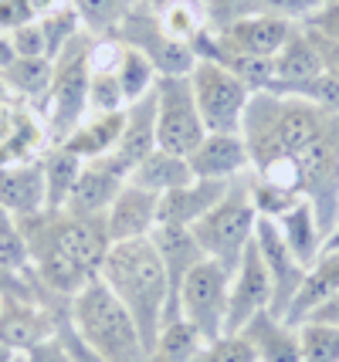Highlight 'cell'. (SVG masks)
I'll list each match as a JSON object with an SVG mask.
<instances>
[{"instance_id":"cell-1","label":"cell","mask_w":339,"mask_h":362,"mask_svg":"<svg viewBox=\"0 0 339 362\" xmlns=\"http://www.w3.org/2000/svg\"><path fill=\"white\" fill-rule=\"evenodd\" d=\"M21 234L28 240L34 278L58 305H68L96 278L113 247L105 214L75 217L68 210H41L34 217H21Z\"/></svg>"},{"instance_id":"cell-2","label":"cell","mask_w":339,"mask_h":362,"mask_svg":"<svg viewBox=\"0 0 339 362\" xmlns=\"http://www.w3.org/2000/svg\"><path fill=\"white\" fill-rule=\"evenodd\" d=\"M98 278L109 284L119 305L132 315L146 342V352H149L156 346V335L170 312V288H166V271L156 254V244L149 237L113 244L102 261Z\"/></svg>"},{"instance_id":"cell-3","label":"cell","mask_w":339,"mask_h":362,"mask_svg":"<svg viewBox=\"0 0 339 362\" xmlns=\"http://www.w3.org/2000/svg\"><path fill=\"white\" fill-rule=\"evenodd\" d=\"M68 322L105 362H149L132 315L119 305V298L98 274L68 301Z\"/></svg>"},{"instance_id":"cell-4","label":"cell","mask_w":339,"mask_h":362,"mask_svg":"<svg viewBox=\"0 0 339 362\" xmlns=\"http://www.w3.org/2000/svg\"><path fill=\"white\" fill-rule=\"evenodd\" d=\"M92 45H96V37L81 31L54 58V78H51L45 98H41V129H45L48 146H62L88 112Z\"/></svg>"},{"instance_id":"cell-5","label":"cell","mask_w":339,"mask_h":362,"mask_svg":"<svg viewBox=\"0 0 339 362\" xmlns=\"http://www.w3.org/2000/svg\"><path fill=\"white\" fill-rule=\"evenodd\" d=\"M255 223H258V210H255V200H251V170H248L227 187V193L217 200V206L207 210L190 230H194L200 251L234 274L244 251H248V244L255 240Z\"/></svg>"},{"instance_id":"cell-6","label":"cell","mask_w":339,"mask_h":362,"mask_svg":"<svg viewBox=\"0 0 339 362\" xmlns=\"http://www.w3.org/2000/svg\"><path fill=\"white\" fill-rule=\"evenodd\" d=\"M187 78H190L207 132H241L244 112L251 102V88L241 78H234L224 64L210 62V58H197Z\"/></svg>"},{"instance_id":"cell-7","label":"cell","mask_w":339,"mask_h":362,"mask_svg":"<svg viewBox=\"0 0 339 362\" xmlns=\"http://www.w3.org/2000/svg\"><path fill=\"white\" fill-rule=\"evenodd\" d=\"M204 136H207V126L200 119L190 78L160 75L156 78V149L190 156Z\"/></svg>"},{"instance_id":"cell-8","label":"cell","mask_w":339,"mask_h":362,"mask_svg":"<svg viewBox=\"0 0 339 362\" xmlns=\"http://www.w3.org/2000/svg\"><path fill=\"white\" fill-rule=\"evenodd\" d=\"M227 291H231V271L217 261H200L180 288L177 318L190 322L204 342H214L224 335L227 325Z\"/></svg>"},{"instance_id":"cell-9","label":"cell","mask_w":339,"mask_h":362,"mask_svg":"<svg viewBox=\"0 0 339 362\" xmlns=\"http://www.w3.org/2000/svg\"><path fill=\"white\" fill-rule=\"evenodd\" d=\"M113 41L143 51L146 58L156 64L160 75H190V68L197 64L194 47L183 45V41H173V37L160 28V17L153 14L143 0L130 11V17L122 21V28L115 31Z\"/></svg>"},{"instance_id":"cell-10","label":"cell","mask_w":339,"mask_h":362,"mask_svg":"<svg viewBox=\"0 0 339 362\" xmlns=\"http://www.w3.org/2000/svg\"><path fill=\"white\" fill-rule=\"evenodd\" d=\"M272 298H275L272 274H268L258 247H255V240H251L248 251H244V257H241V264H238V271L231 274L224 335H238L255 315L272 312Z\"/></svg>"},{"instance_id":"cell-11","label":"cell","mask_w":339,"mask_h":362,"mask_svg":"<svg viewBox=\"0 0 339 362\" xmlns=\"http://www.w3.org/2000/svg\"><path fill=\"white\" fill-rule=\"evenodd\" d=\"M255 247H258L261 261H265V268L272 274V288H275L272 312L285 318L292 298L299 295V288L306 281L309 268L292 254L289 240L282 237V230H278V223L272 217H258V223H255Z\"/></svg>"},{"instance_id":"cell-12","label":"cell","mask_w":339,"mask_h":362,"mask_svg":"<svg viewBox=\"0 0 339 362\" xmlns=\"http://www.w3.org/2000/svg\"><path fill=\"white\" fill-rule=\"evenodd\" d=\"M68 312H54L41 301L28 298H0V346L17 356H28L31 349L58 335V322Z\"/></svg>"},{"instance_id":"cell-13","label":"cell","mask_w":339,"mask_h":362,"mask_svg":"<svg viewBox=\"0 0 339 362\" xmlns=\"http://www.w3.org/2000/svg\"><path fill=\"white\" fill-rule=\"evenodd\" d=\"M156 149V85L153 92L136 98L126 105V122H122V136L115 142L109 156H102L105 166H113L119 176H130L132 166L146 159Z\"/></svg>"},{"instance_id":"cell-14","label":"cell","mask_w":339,"mask_h":362,"mask_svg":"<svg viewBox=\"0 0 339 362\" xmlns=\"http://www.w3.org/2000/svg\"><path fill=\"white\" fill-rule=\"evenodd\" d=\"M292 28L295 21H285V17H275V14H248L227 28H217V31H207L214 34L217 45L231 47L238 54H251V58H275L282 45L289 41Z\"/></svg>"},{"instance_id":"cell-15","label":"cell","mask_w":339,"mask_h":362,"mask_svg":"<svg viewBox=\"0 0 339 362\" xmlns=\"http://www.w3.org/2000/svg\"><path fill=\"white\" fill-rule=\"evenodd\" d=\"M156 223H160V193H149L136 183H126L105 210V230L113 244L149 237Z\"/></svg>"},{"instance_id":"cell-16","label":"cell","mask_w":339,"mask_h":362,"mask_svg":"<svg viewBox=\"0 0 339 362\" xmlns=\"http://www.w3.org/2000/svg\"><path fill=\"white\" fill-rule=\"evenodd\" d=\"M149 240L156 244V254L163 261V271H166V288H170V312H166V322L177 318V298H180V288L187 281V274L207 261V254L200 251L197 237L190 227H163L156 223V230L149 234Z\"/></svg>"},{"instance_id":"cell-17","label":"cell","mask_w":339,"mask_h":362,"mask_svg":"<svg viewBox=\"0 0 339 362\" xmlns=\"http://www.w3.org/2000/svg\"><path fill=\"white\" fill-rule=\"evenodd\" d=\"M187 159L194 176L200 180H238L251 170V156L241 132H207Z\"/></svg>"},{"instance_id":"cell-18","label":"cell","mask_w":339,"mask_h":362,"mask_svg":"<svg viewBox=\"0 0 339 362\" xmlns=\"http://www.w3.org/2000/svg\"><path fill=\"white\" fill-rule=\"evenodd\" d=\"M234 180H200L194 176L187 187L170 189L160 197V223L163 227H194L207 210L217 206V200L227 193Z\"/></svg>"},{"instance_id":"cell-19","label":"cell","mask_w":339,"mask_h":362,"mask_svg":"<svg viewBox=\"0 0 339 362\" xmlns=\"http://www.w3.org/2000/svg\"><path fill=\"white\" fill-rule=\"evenodd\" d=\"M0 204L7 206L17 221L45 210V166H41V156L0 166Z\"/></svg>"},{"instance_id":"cell-20","label":"cell","mask_w":339,"mask_h":362,"mask_svg":"<svg viewBox=\"0 0 339 362\" xmlns=\"http://www.w3.org/2000/svg\"><path fill=\"white\" fill-rule=\"evenodd\" d=\"M248 346L255 349L258 362H302V339L299 325L285 322L275 312H261L241 329Z\"/></svg>"},{"instance_id":"cell-21","label":"cell","mask_w":339,"mask_h":362,"mask_svg":"<svg viewBox=\"0 0 339 362\" xmlns=\"http://www.w3.org/2000/svg\"><path fill=\"white\" fill-rule=\"evenodd\" d=\"M122 187H126V176H119L102 159H92V163L81 166L79 180H75V187L68 193L65 210L75 214V217H102Z\"/></svg>"},{"instance_id":"cell-22","label":"cell","mask_w":339,"mask_h":362,"mask_svg":"<svg viewBox=\"0 0 339 362\" xmlns=\"http://www.w3.org/2000/svg\"><path fill=\"white\" fill-rule=\"evenodd\" d=\"M122 122H126V109L92 112L88 119H81L79 129H75L62 146H65L68 153H75L79 159H85V163L102 159L115 149V142H119V136H122Z\"/></svg>"},{"instance_id":"cell-23","label":"cell","mask_w":339,"mask_h":362,"mask_svg":"<svg viewBox=\"0 0 339 362\" xmlns=\"http://www.w3.org/2000/svg\"><path fill=\"white\" fill-rule=\"evenodd\" d=\"M275 78L268 88H285V85H299L306 78L323 75V62H319V51L312 45V37L306 34L302 24H295L289 34V41L282 45V51L272 58Z\"/></svg>"},{"instance_id":"cell-24","label":"cell","mask_w":339,"mask_h":362,"mask_svg":"<svg viewBox=\"0 0 339 362\" xmlns=\"http://www.w3.org/2000/svg\"><path fill=\"white\" fill-rule=\"evenodd\" d=\"M336 291H339V247H326V251L316 257V264L306 271V281L299 288V295L292 298L289 312H285V322L299 325L316 305H323V301L329 298V295H336Z\"/></svg>"},{"instance_id":"cell-25","label":"cell","mask_w":339,"mask_h":362,"mask_svg":"<svg viewBox=\"0 0 339 362\" xmlns=\"http://www.w3.org/2000/svg\"><path fill=\"white\" fill-rule=\"evenodd\" d=\"M275 223H278L282 237L289 240L292 254H295L306 268H312L316 257L326 251V230H323V223H319V217H316L312 204H309V200H299V204L289 206L282 217H275Z\"/></svg>"},{"instance_id":"cell-26","label":"cell","mask_w":339,"mask_h":362,"mask_svg":"<svg viewBox=\"0 0 339 362\" xmlns=\"http://www.w3.org/2000/svg\"><path fill=\"white\" fill-rule=\"evenodd\" d=\"M194 180V170H190V159L177 156V153H166V149H153L146 159H139L132 166V173L126 176V183H136V187L149 189V193H170V189L187 187Z\"/></svg>"},{"instance_id":"cell-27","label":"cell","mask_w":339,"mask_h":362,"mask_svg":"<svg viewBox=\"0 0 339 362\" xmlns=\"http://www.w3.org/2000/svg\"><path fill=\"white\" fill-rule=\"evenodd\" d=\"M41 166H45V210H65L68 193L75 187L85 159L68 153L65 146H48L41 156Z\"/></svg>"},{"instance_id":"cell-28","label":"cell","mask_w":339,"mask_h":362,"mask_svg":"<svg viewBox=\"0 0 339 362\" xmlns=\"http://www.w3.org/2000/svg\"><path fill=\"white\" fill-rule=\"evenodd\" d=\"M0 78L7 85V92L21 95L28 102H41L54 78V62L51 58H14L0 71Z\"/></svg>"},{"instance_id":"cell-29","label":"cell","mask_w":339,"mask_h":362,"mask_svg":"<svg viewBox=\"0 0 339 362\" xmlns=\"http://www.w3.org/2000/svg\"><path fill=\"white\" fill-rule=\"evenodd\" d=\"M139 0H71L75 14H79L81 28L92 37H115L122 28V21Z\"/></svg>"},{"instance_id":"cell-30","label":"cell","mask_w":339,"mask_h":362,"mask_svg":"<svg viewBox=\"0 0 339 362\" xmlns=\"http://www.w3.org/2000/svg\"><path fill=\"white\" fill-rule=\"evenodd\" d=\"M200 346H204V339L190 322L170 318V322H163L156 346L149 349V362H190Z\"/></svg>"},{"instance_id":"cell-31","label":"cell","mask_w":339,"mask_h":362,"mask_svg":"<svg viewBox=\"0 0 339 362\" xmlns=\"http://www.w3.org/2000/svg\"><path fill=\"white\" fill-rule=\"evenodd\" d=\"M115 75H119V85H122V95H126V105L143 98V95L153 92V85L160 78L156 64L146 58L143 51L136 47L119 45V62H115Z\"/></svg>"},{"instance_id":"cell-32","label":"cell","mask_w":339,"mask_h":362,"mask_svg":"<svg viewBox=\"0 0 339 362\" xmlns=\"http://www.w3.org/2000/svg\"><path fill=\"white\" fill-rule=\"evenodd\" d=\"M38 21H41V31H45V41H48V58L51 62L58 58V51H62L75 34L85 31L71 4H54V7H48Z\"/></svg>"},{"instance_id":"cell-33","label":"cell","mask_w":339,"mask_h":362,"mask_svg":"<svg viewBox=\"0 0 339 362\" xmlns=\"http://www.w3.org/2000/svg\"><path fill=\"white\" fill-rule=\"evenodd\" d=\"M302 362H339V325L329 322H299Z\"/></svg>"},{"instance_id":"cell-34","label":"cell","mask_w":339,"mask_h":362,"mask_svg":"<svg viewBox=\"0 0 339 362\" xmlns=\"http://www.w3.org/2000/svg\"><path fill=\"white\" fill-rule=\"evenodd\" d=\"M272 92H282V95H292V98H302L309 105L323 112H333L339 115V78L333 75H316V78H306L299 85H285V88H272Z\"/></svg>"},{"instance_id":"cell-35","label":"cell","mask_w":339,"mask_h":362,"mask_svg":"<svg viewBox=\"0 0 339 362\" xmlns=\"http://www.w3.org/2000/svg\"><path fill=\"white\" fill-rule=\"evenodd\" d=\"M0 264L7 268H31L28 240L21 234V221L0 204Z\"/></svg>"},{"instance_id":"cell-36","label":"cell","mask_w":339,"mask_h":362,"mask_svg":"<svg viewBox=\"0 0 339 362\" xmlns=\"http://www.w3.org/2000/svg\"><path fill=\"white\" fill-rule=\"evenodd\" d=\"M190 362H258V356L248 346V339L238 332V335H221L214 342H204Z\"/></svg>"},{"instance_id":"cell-37","label":"cell","mask_w":339,"mask_h":362,"mask_svg":"<svg viewBox=\"0 0 339 362\" xmlns=\"http://www.w3.org/2000/svg\"><path fill=\"white\" fill-rule=\"evenodd\" d=\"M204 14H207V28L217 31L248 14H258V4L255 0H204Z\"/></svg>"},{"instance_id":"cell-38","label":"cell","mask_w":339,"mask_h":362,"mask_svg":"<svg viewBox=\"0 0 339 362\" xmlns=\"http://www.w3.org/2000/svg\"><path fill=\"white\" fill-rule=\"evenodd\" d=\"M11 47L17 58H48V41L41 31V21H31V24L11 31Z\"/></svg>"},{"instance_id":"cell-39","label":"cell","mask_w":339,"mask_h":362,"mask_svg":"<svg viewBox=\"0 0 339 362\" xmlns=\"http://www.w3.org/2000/svg\"><path fill=\"white\" fill-rule=\"evenodd\" d=\"M58 342L65 346V352H68V359H71V362H105L96 349L88 346L79 332H75V325L68 322V315L58 322Z\"/></svg>"},{"instance_id":"cell-40","label":"cell","mask_w":339,"mask_h":362,"mask_svg":"<svg viewBox=\"0 0 339 362\" xmlns=\"http://www.w3.org/2000/svg\"><path fill=\"white\" fill-rule=\"evenodd\" d=\"M38 17H41V11L34 0H0V28L4 31H17Z\"/></svg>"},{"instance_id":"cell-41","label":"cell","mask_w":339,"mask_h":362,"mask_svg":"<svg viewBox=\"0 0 339 362\" xmlns=\"http://www.w3.org/2000/svg\"><path fill=\"white\" fill-rule=\"evenodd\" d=\"M261 14H275V17H285V21H295L302 24L319 4L316 0H255Z\"/></svg>"},{"instance_id":"cell-42","label":"cell","mask_w":339,"mask_h":362,"mask_svg":"<svg viewBox=\"0 0 339 362\" xmlns=\"http://www.w3.org/2000/svg\"><path fill=\"white\" fill-rule=\"evenodd\" d=\"M302 24H306V28H312V31H319L323 37L339 41V0H329V4H323V7H316V11L302 21Z\"/></svg>"},{"instance_id":"cell-43","label":"cell","mask_w":339,"mask_h":362,"mask_svg":"<svg viewBox=\"0 0 339 362\" xmlns=\"http://www.w3.org/2000/svg\"><path fill=\"white\" fill-rule=\"evenodd\" d=\"M302 28H306V24H302ZM306 34L312 37V45H316V51H319L323 71H326V75H333V78H339V41H333V37H323V34L312 31V28H306Z\"/></svg>"},{"instance_id":"cell-44","label":"cell","mask_w":339,"mask_h":362,"mask_svg":"<svg viewBox=\"0 0 339 362\" xmlns=\"http://www.w3.org/2000/svg\"><path fill=\"white\" fill-rule=\"evenodd\" d=\"M24 359H28V362H71V359H68V352H65V346L58 342V335H54V339H48V342H41L38 349H31Z\"/></svg>"},{"instance_id":"cell-45","label":"cell","mask_w":339,"mask_h":362,"mask_svg":"<svg viewBox=\"0 0 339 362\" xmlns=\"http://www.w3.org/2000/svg\"><path fill=\"white\" fill-rule=\"evenodd\" d=\"M302 322H329V325H339V291L336 295H329L323 305H316Z\"/></svg>"},{"instance_id":"cell-46","label":"cell","mask_w":339,"mask_h":362,"mask_svg":"<svg viewBox=\"0 0 339 362\" xmlns=\"http://www.w3.org/2000/svg\"><path fill=\"white\" fill-rule=\"evenodd\" d=\"M14 58L17 54H14V47H11V37H4V34H0V71L14 62Z\"/></svg>"},{"instance_id":"cell-47","label":"cell","mask_w":339,"mask_h":362,"mask_svg":"<svg viewBox=\"0 0 339 362\" xmlns=\"http://www.w3.org/2000/svg\"><path fill=\"white\" fill-rule=\"evenodd\" d=\"M17 359V352H11L7 346H0V362H14Z\"/></svg>"},{"instance_id":"cell-48","label":"cell","mask_w":339,"mask_h":362,"mask_svg":"<svg viewBox=\"0 0 339 362\" xmlns=\"http://www.w3.org/2000/svg\"><path fill=\"white\" fill-rule=\"evenodd\" d=\"M326 247H339V223H336V230L329 234V240H326Z\"/></svg>"},{"instance_id":"cell-49","label":"cell","mask_w":339,"mask_h":362,"mask_svg":"<svg viewBox=\"0 0 339 362\" xmlns=\"http://www.w3.org/2000/svg\"><path fill=\"white\" fill-rule=\"evenodd\" d=\"M14 362H28V359H24V356H17V359Z\"/></svg>"},{"instance_id":"cell-50","label":"cell","mask_w":339,"mask_h":362,"mask_svg":"<svg viewBox=\"0 0 339 362\" xmlns=\"http://www.w3.org/2000/svg\"><path fill=\"white\" fill-rule=\"evenodd\" d=\"M316 4H319V7H323V4H329V0H316Z\"/></svg>"}]
</instances>
